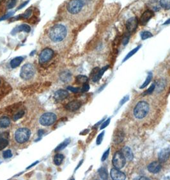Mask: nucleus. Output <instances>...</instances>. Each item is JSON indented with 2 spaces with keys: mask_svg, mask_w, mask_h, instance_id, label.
Segmentation results:
<instances>
[{
  "mask_svg": "<svg viewBox=\"0 0 170 180\" xmlns=\"http://www.w3.org/2000/svg\"><path fill=\"white\" fill-rule=\"evenodd\" d=\"M67 30L66 27L62 25H56L51 27L48 32L51 40L54 42H60L67 36Z\"/></svg>",
  "mask_w": 170,
  "mask_h": 180,
  "instance_id": "1",
  "label": "nucleus"
},
{
  "mask_svg": "<svg viewBox=\"0 0 170 180\" xmlns=\"http://www.w3.org/2000/svg\"><path fill=\"white\" fill-rule=\"evenodd\" d=\"M150 110L148 103L144 101L138 102L134 108V116L138 119H142L148 115Z\"/></svg>",
  "mask_w": 170,
  "mask_h": 180,
  "instance_id": "2",
  "label": "nucleus"
},
{
  "mask_svg": "<svg viewBox=\"0 0 170 180\" xmlns=\"http://www.w3.org/2000/svg\"><path fill=\"white\" fill-rule=\"evenodd\" d=\"M35 74V68L32 64H26L24 65L20 72V78L25 80H28L33 78Z\"/></svg>",
  "mask_w": 170,
  "mask_h": 180,
  "instance_id": "3",
  "label": "nucleus"
},
{
  "mask_svg": "<svg viewBox=\"0 0 170 180\" xmlns=\"http://www.w3.org/2000/svg\"><path fill=\"white\" fill-rule=\"evenodd\" d=\"M31 135L30 130L25 128H19L16 131L15 133V139L19 144H23L29 139Z\"/></svg>",
  "mask_w": 170,
  "mask_h": 180,
  "instance_id": "4",
  "label": "nucleus"
},
{
  "mask_svg": "<svg viewBox=\"0 0 170 180\" xmlns=\"http://www.w3.org/2000/svg\"><path fill=\"white\" fill-rule=\"evenodd\" d=\"M83 3L81 0H71L67 4V10L72 14H77L83 7Z\"/></svg>",
  "mask_w": 170,
  "mask_h": 180,
  "instance_id": "5",
  "label": "nucleus"
},
{
  "mask_svg": "<svg viewBox=\"0 0 170 180\" xmlns=\"http://www.w3.org/2000/svg\"><path fill=\"white\" fill-rule=\"evenodd\" d=\"M126 158H125L123 154L121 153L120 151H117L114 153L112 160V163L114 168H116L118 169H122L125 165H126Z\"/></svg>",
  "mask_w": 170,
  "mask_h": 180,
  "instance_id": "6",
  "label": "nucleus"
},
{
  "mask_svg": "<svg viewBox=\"0 0 170 180\" xmlns=\"http://www.w3.org/2000/svg\"><path fill=\"white\" fill-rule=\"evenodd\" d=\"M56 120V116L53 113L47 112L44 113L40 117L39 122L41 125L44 126H48L54 124Z\"/></svg>",
  "mask_w": 170,
  "mask_h": 180,
  "instance_id": "7",
  "label": "nucleus"
},
{
  "mask_svg": "<svg viewBox=\"0 0 170 180\" xmlns=\"http://www.w3.org/2000/svg\"><path fill=\"white\" fill-rule=\"evenodd\" d=\"M54 51L50 48H46L42 51L39 56V62L40 64H45L49 61L53 57Z\"/></svg>",
  "mask_w": 170,
  "mask_h": 180,
  "instance_id": "8",
  "label": "nucleus"
},
{
  "mask_svg": "<svg viewBox=\"0 0 170 180\" xmlns=\"http://www.w3.org/2000/svg\"><path fill=\"white\" fill-rule=\"evenodd\" d=\"M138 25V20L136 17H131L127 20L126 23V28L128 32L129 33L134 32L137 29Z\"/></svg>",
  "mask_w": 170,
  "mask_h": 180,
  "instance_id": "9",
  "label": "nucleus"
},
{
  "mask_svg": "<svg viewBox=\"0 0 170 180\" xmlns=\"http://www.w3.org/2000/svg\"><path fill=\"white\" fill-rule=\"evenodd\" d=\"M110 176L114 180H124L126 178V174L120 171V169L113 168L110 171Z\"/></svg>",
  "mask_w": 170,
  "mask_h": 180,
  "instance_id": "10",
  "label": "nucleus"
},
{
  "mask_svg": "<svg viewBox=\"0 0 170 180\" xmlns=\"http://www.w3.org/2000/svg\"><path fill=\"white\" fill-rule=\"evenodd\" d=\"M170 157V149L169 147L162 149L158 154L159 161L161 163L167 162Z\"/></svg>",
  "mask_w": 170,
  "mask_h": 180,
  "instance_id": "11",
  "label": "nucleus"
},
{
  "mask_svg": "<svg viewBox=\"0 0 170 180\" xmlns=\"http://www.w3.org/2000/svg\"><path fill=\"white\" fill-rule=\"evenodd\" d=\"M154 13L152 10H147L145 11L143 14H142L140 20V23L141 25H147L148 22L150 21L152 17L154 16Z\"/></svg>",
  "mask_w": 170,
  "mask_h": 180,
  "instance_id": "12",
  "label": "nucleus"
},
{
  "mask_svg": "<svg viewBox=\"0 0 170 180\" xmlns=\"http://www.w3.org/2000/svg\"><path fill=\"white\" fill-rule=\"evenodd\" d=\"M147 169L150 172L157 174L161 170V165L159 162H153L148 165Z\"/></svg>",
  "mask_w": 170,
  "mask_h": 180,
  "instance_id": "13",
  "label": "nucleus"
},
{
  "mask_svg": "<svg viewBox=\"0 0 170 180\" xmlns=\"http://www.w3.org/2000/svg\"><path fill=\"white\" fill-rule=\"evenodd\" d=\"M121 152V153L123 154V157L126 158V161H132L134 158V154L132 151L131 149L127 146L123 147L121 150L120 151Z\"/></svg>",
  "mask_w": 170,
  "mask_h": 180,
  "instance_id": "14",
  "label": "nucleus"
},
{
  "mask_svg": "<svg viewBox=\"0 0 170 180\" xmlns=\"http://www.w3.org/2000/svg\"><path fill=\"white\" fill-rule=\"evenodd\" d=\"M81 106V103L78 100H74L71 102H69L65 106V108L68 111L74 112L78 110Z\"/></svg>",
  "mask_w": 170,
  "mask_h": 180,
  "instance_id": "15",
  "label": "nucleus"
},
{
  "mask_svg": "<svg viewBox=\"0 0 170 180\" xmlns=\"http://www.w3.org/2000/svg\"><path fill=\"white\" fill-rule=\"evenodd\" d=\"M25 32L26 33H29L31 31V28L29 25H26V24H23V25H19L18 26L16 27L15 28H13L12 31L11 33L12 35H15L17 33L20 32Z\"/></svg>",
  "mask_w": 170,
  "mask_h": 180,
  "instance_id": "16",
  "label": "nucleus"
},
{
  "mask_svg": "<svg viewBox=\"0 0 170 180\" xmlns=\"http://www.w3.org/2000/svg\"><path fill=\"white\" fill-rule=\"evenodd\" d=\"M54 98L56 100L58 101H61L66 99L68 96V93L67 91H65V90H58L56 92L54 93Z\"/></svg>",
  "mask_w": 170,
  "mask_h": 180,
  "instance_id": "17",
  "label": "nucleus"
},
{
  "mask_svg": "<svg viewBox=\"0 0 170 180\" xmlns=\"http://www.w3.org/2000/svg\"><path fill=\"white\" fill-rule=\"evenodd\" d=\"M109 66L108 65H106V66L102 67V69H100V70L99 71V72H97V74L94 77L92 78V80L94 82H97L98 81L99 79L102 78V75L104 74V72L107 70V69H108Z\"/></svg>",
  "mask_w": 170,
  "mask_h": 180,
  "instance_id": "18",
  "label": "nucleus"
},
{
  "mask_svg": "<svg viewBox=\"0 0 170 180\" xmlns=\"http://www.w3.org/2000/svg\"><path fill=\"white\" fill-rule=\"evenodd\" d=\"M72 74L70 71H65L62 72L60 74V79L63 82H68L71 79Z\"/></svg>",
  "mask_w": 170,
  "mask_h": 180,
  "instance_id": "19",
  "label": "nucleus"
},
{
  "mask_svg": "<svg viewBox=\"0 0 170 180\" xmlns=\"http://www.w3.org/2000/svg\"><path fill=\"white\" fill-rule=\"evenodd\" d=\"M124 138V133L121 131H119L117 133L114 135V137L113 138V141L114 143L119 144L123 140Z\"/></svg>",
  "mask_w": 170,
  "mask_h": 180,
  "instance_id": "20",
  "label": "nucleus"
},
{
  "mask_svg": "<svg viewBox=\"0 0 170 180\" xmlns=\"http://www.w3.org/2000/svg\"><path fill=\"white\" fill-rule=\"evenodd\" d=\"M23 60V58L22 57H17L15 58H13L10 62V66L12 68H16L21 64V62Z\"/></svg>",
  "mask_w": 170,
  "mask_h": 180,
  "instance_id": "21",
  "label": "nucleus"
},
{
  "mask_svg": "<svg viewBox=\"0 0 170 180\" xmlns=\"http://www.w3.org/2000/svg\"><path fill=\"white\" fill-rule=\"evenodd\" d=\"M10 120L7 117H2L0 118V128H5L10 126Z\"/></svg>",
  "mask_w": 170,
  "mask_h": 180,
  "instance_id": "22",
  "label": "nucleus"
},
{
  "mask_svg": "<svg viewBox=\"0 0 170 180\" xmlns=\"http://www.w3.org/2000/svg\"><path fill=\"white\" fill-rule=\"evenodd\" d=\"M166 86V81L164 79H161L160 81L158 82V84L157 85H155V91H157V92H160L164 90V87Z\"/></svg>",
  "mask_w": 170,
  "mask_h": 180,
  "instance_id": "23",
  "label": "nucleus"
},
{
  "mask_svg": "<svg viewBox=\"0 0 170 180\" xmlns=\"http://www.w3.org/2000/svg\"><path fill=\"white\" fill-rule=\"evenodd\" d=\"M152 77H153V75H152V73L151 72H149L147 75V77L146 78V80L144 81V83L143 84L141 85V86H140L141 89H143L144 88H145L146 86H147L148 85V84H150V81H152Z\"/></svg>",
  "mask_w": 170,
  "mask_h": 180,
  "instance_id": "24",
  "label": "nucleus"
},
{
  "mask_svg": "<svg viewBox=\"0 0 170 180\" xmlns=\"http://www.w3.org/2000/svg\"><path fill=\"white\" fill-rule=\"evenodd\" d=\"M99 176L102 179H108V174L107 171L105 168H100L98 171Z\"/></svg>",
  "mask_w": 170,
  "mask_h": 180,
  "instance_id": "25",
  "label": "nucleus"
},
{
  "mask_svg": "<svg viewBox=\"0 0 170 180\" xmlns=\"http://www.w3.org/2000/svg\"><path fill=\"white\" fill-rule=\"evenodd\" d=\"M64 159V157L63 154H58L55 156L54 158V164L56 165H60L62 163Z\"/></svg>",
  "mask_w": 170,
  "mask_h": 180,
  "instance_id": "26",
  "label": "nucleus"
},
{
  "mask_svg": "<svg viewBox=\"0 0 170 180\" xmlns=\"http://www.w3.org/2000/svg\"><path fill=\"white\" fill-rule=\"evenodd\" d=\"M141 46V45H140V46H139L136 47V48H134V49H133V50L130 51L129 52V53L126 55V57H125V58L123 59V62H126V60H127L128 59H129V58H130L132 56H133V55H134V54H136V53H137V52L138 51V50L140 49Z\"/></svg>",
  "mask_w": 170,
  "mask_h": 180,
  "instance_id": "27",
  "label": "nucleus"
},
{
  "mask_svg": "<svg viewBox=\"0 0 170 180\" xmlns=\"http://www.w3.org/2000/svg\"><path fill=\"white\" fill-rule=\"evenodd\" d=\"M76 82L78 83V84H86V83H87L88 78L87 77H86V76L84 75H79L77 77L75 78Z\"/></svg>",
  "mask_w": 170,
  "mask_h": 180,
  "instance_id": "28",
  "label": "nucleus"
},
{
  "mask_svg": "<svg viewBox=\"0 0 170 180\" xmlns=\"http://www.w3.org/2000/svg\"><path fill=\"white\" fill-rule=\"evenodd\" d=\"M70 139H66L65 140H64L63 142L61 143L59 146L56 148V150H55V151H61V150H64V149L67 147L68 145L70 144Z\"/></svg>",
  "mask_w": 170,
  "mask_h": 180,
  "instance_id": "29",
  "label": "nucleus"
},
{
  "mask_svg": "<svg viewBox=\"0 0 170 180\" xmlns=\"http://www.w3.org/2000/svg\"><path fill=\"white\" fill-rule=\"evenodd\" d=\"M160 5L162 7L166 9H170V0H160Z\"/></svg>",
  "mask_w": 170,
  "mask_h": 180,
  "instance_id": "30",
  "label": "nucleus"
},
{
  "mask_svg": "<svg viewBox=\"0 0 170 180\" xmlns=\"http://www.w3.org/2000/svg\"><path fill=\"white\" fill-rule=\"evenodd\" d=\"M141 38L142 40H146L149 38L152 37L153 36V35L150 32H148V31H144V32L141 33Z\"/></svg>",
  "mask_w": 170,
  "mask_h": 180,
  "instance_id": "31",
  "label": "nucleus"
},
{
  "mask_svg": "<svg viewBox=\"0 0 170 180\" xmlns=\"http://www.w3.org/2000/svg\"><path fill=\"white\" fill-rule=\"evenodd\" d=\"M8 142L7 140L5 139L4 138H0V151H1L3 150V149H5L8 146Z\"/></svg>",
  "mask_w": 170,
  "mask_h": 180,
  "instance_id": "32",
  "label": "nucleus"
},
{
  "mask_svg": "<svg viewBox=\"0 0 170 180\" xmlns=\"http://www.w3.org/2000/svg\"><path fill=\"white\" fill-rule=\"evenodd\" d=\"M104 133H105V131H102V132L100 133L98 137H97V140H96V143H97V145H100V144L102 143V142L103 140V138H104Z\"/></svg>",
  "mask_w": 170,
  "mask_h": 180,
  "instance_id": "33",
  "label": "nucleus"
},
{
  "mask_svg": "<svg viewBox=\"0 0 170 180\" xmlns=\"http://www.w3.org/2000/svg\"><path fill=\"white\" fill-rule=\"evenodd\" d=\"M24 112L23 111V110L19 111L18 113H17L16 115L13 117V120L14 121L19 120V119L21 118V117L24 116Z\"/></svg>",
  "mask_w": 170,
  "mask_h": 180,
  "instance_id": "34",
  "label": "nucleus"
},
{
  "mask_svg": "<svg viewBox=\"0 0 170 180\" xmlns=\"http://www.w3.org/2000/svg\"><path fill=\"white\" fill-rule=\"evenodd\" d=\"M155 84H153L150 86V88H149L147 91H146L145 93V95H148V94H151L152 93H153V92L155 91Z\"/></svg>",
  "mask_w": 170,
  "mask_h": 180,
  "instance_id": "35",
  "label": "nucleus"
},
{
  "mask_svg": "<svg viewBox=\"0 0 170 180\" xmlns=\"http://www.w3.org/2000/svg\"><path fill=\"white\" fill-rule=\"evenodd\" d=\"M3 158H11L12 157V151H10V150L5 151L4 152H3Z\"/></svg>",
  "mask_w": 170,
  "mask_h": 180,
  "instance_id": "36",
  "label": "nucleus"
},
{
  "mask_svg": "<svg viewBox=\"0 0 170 180\" xmlns=\"http://www.w3.org/2000/svg\"><path fill=\"white\" fill-rule=\"evenodd\" d=\"M14 13H15V12H14V11H13V12H10L9 13H6V15L3 16L2 17H1V18H0V21H1L6 20V19H8V18H10V17L12 16L13 14H14Z\"/></svg>",
  "mask_w": 170,
  "mask_h": 180,
  "instance_id": "37",
  "label": "nucleus"
},
{
  "mask_svg": "<svg viewBox=\"0 0 170 180\" xmlns=\"http://www.w3.org/2000/svg\"><path fill=\"white\" fill-rule=\"evenodd\" d=\"M109 152H110V148L107 149V151H106L104 152V153L103 154L102 157V158H101V160H102V162H104L105 160H106V159L107 158V157H109Z\"/></svg>",
  "mask_w": 170,
  "mask_h": 180,
  "instance_id": "38",
  "label": "nucleus"
},
{
  "mask_svg": "<svg viewBox=\"0 0 170 180\" xmlns=\"http://www.w3.org/2000/svg\"><path fill=\"white\" fill-rule=\"evenodd\" d=\"M129 38H130V35L128 33H126L124 35L123 40H122V43L123 45H126L127 44V43H129Z\"/></svg>",
  "mask_w": 170,
  "mask_h": 180,
  "instance_id": "39",
  "label": "nucleus"
},
{
  "mask_svg": "<svg viewBox=\"0 0 170 180\" xmlns=\"http://www.w3.org/2000/svg\"><path fill=\"white\" fill-rule=\"evenodd\" d=\"M110 121H111V119L110 118H109V119H107L105 122H104V123H102V124H101V126H100V130H103V129H104L105 128H106L107 126L109 125V123H110Z\"/></svg>",
  "mask_w": 170,
  "mask_h": 180,
  "instance_id": "40",
  "label": "nucleus"
},
{
  "mask_svg": "<svg viewBox=\"0 0 170 180\" xmlns=\"http://www.w3.org/2000/svg\"><path fill=\"white\" fill-rule=\"evenodd\" d=\"M17 0H10L9 3H8V6H7L8 9H10L14 7V6L16 5L17 3Z\"/></svg>",
  "mask_w": 170,
  "mask_h": 180,
  "instance_id": "41",
  "label": "nucleus"
},
{
  "mask_svg": "<svg viewBox=\"0 0 170 180\" xmlns=\"http://www.w3.org/2000/svg\"><path fill=\"white\" fill-rule=\"evenodd\" d=\"M90 89V85L88 84H84L83 85V87L81 88V91L82 92H87L89 91Z\"/></svg>",
  "mask_w": 170,
  "mask_h": 180,
  "instance_id": "42",
  "label": "nucleus"
},
{
  "mask_svg": "<svg viewBox=\"0 0 170 180\" xmlns=\"http://www.w3.org/2000/svg\"><path fill=\"white\" fill-rule=\"evenodd\" d=\"M129 96H125L124 98H122V99H121V101H120V106L123 105V104H124V103H126V102H127V101L128 100H129Z\"/></svg>",
  "mask_w": 170,
  "mask_h": 180,
  "instance_id": "43",
  "label": "nucleus"
},
{
  "mask_svg": "<svg viewBox=\"0 0 170 180\" xmlns=\"http://www.w3.org/2000/svg\"><path fill=\"white\" fill-rule=\"evenodd\" d=\"M67 89L69 90V91L72 92H74V93H76L79 91V88H76V87H72V86H68L67 87Z\"/></svg>",
  "mask_w": 170,
  "mask_h": 180,
  "instance_id": "44",
  "label": "nucleus"
},
{
  "mask_svg": "<svg viewBox=\"0 0 170 180\" xmlns=\"http://www.w3.org/2000/svg\"><path fill=\"white\" fill-rule=\"evenodd\" d=\"M28 2H29L28 1H26V2H24V3H23V4H22L21 5H20V6H19V7H18V9H17V10H20V9H23V7H24V6H26V5L28 4Z\"/></svg>",
  "mask_w": 170,
  "mask_h": 180,
  "instance_id": "45",
  "label": "nucleus"
},
{
  "mask_svg": "<svg viewBox=\"0 0 170 180\" xmlns=\"http://www.w3.org/2000/svg\"><path fill=\"white\" fill-rule=\"evenodd\" d=\"M169 24H170V19H168L167 21H166V22L164 23V24H163V25H169Z\"/></svg>",
  "mask_w": 170,
  "mask_h": 180,
  "instance_id": "46",
  "label": "nucleus"
},
{
  "mask_svg": "<svg viewBox=\"0 0 170 180\" xmlns=\"http://www.w3.org/2000/svg\"><path fill=\"white\" fill-rule=\"evenodd\" d=\"M137 179H148V178H146V177H139Z\"/></svg>",
  "mask_w": 170,
  "mask_h": 180,
  "instance_id": "47",
  "label": "nucleus"
},
{
  "mask_svg": "<svg viewBox=\"0 0 170 180\" xmlns=\"http://www.w3.org/2000/svg\"><path fill=\"white\" fill-rule=\"evenodd\" d=\"M1 1H3V0H0V2H1Z\"/></svg>",
  "mask_w": 170,
  "mask_h": 180,
  "instance_id": "48",
  "label": "nucleus"
}]
</instances>
